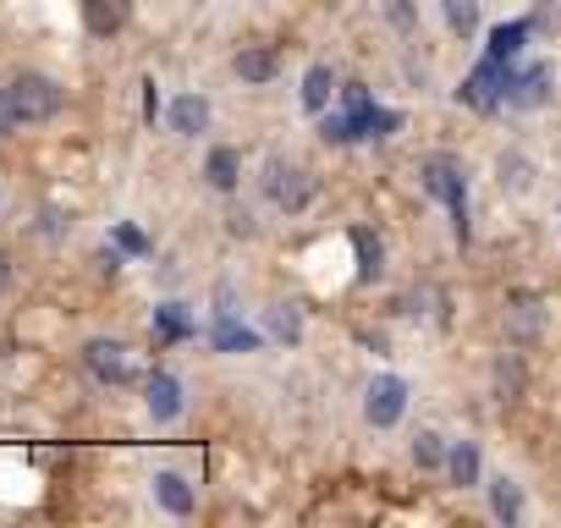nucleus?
Masks as SVG:
<instances>
[{
  "mask_svg": "<svg viewBox=\"0 0 561 528\" xmlns=\"http://www.w3.org/2000/svg\"><path fill=\"white\" fill-rule=\"evenodd\" d=\"M490 512L501 517V523H517V512H523V490L501 473V479H490Z\"/></svg>",
  "mask_w": 561,
  "mask_h": 528,
  "instance_id": "obj_18",
  "label": "nucleus"
},
{
  "mask_svg": "<svg viewBox=\"0 0 561 528\" xmlns=\"http://www.w3.org/2000/svg\"><path fill=\"white\" fill-rule=\"evenodd\" d=\"M7 133H18V116H12V105H7V89H0V138Z\"/></svg>",
  "mask_w": 561,
  "mask_h": 528,
  "instance_id": "obj_30",
  "label": "nucleus"
},
{
  "mask_svg": "<svg viewBox=\"0 0 561 528\" xmlns=\"http://www.w3.org/2000/svg\"><path fill=\"white\" fill-rule=\"evenodd\" d=\"M320 138L325 144H353V138H364V122L358 116H325L320 122Z\"/></svg>",
  "mask_w": 561,
  "mask_h": 528,
  "instance_id": "obj_23",
  "label": "nucleus"
},
{
  "mask_svg": "<svg viewBox=\"0 0 561 528\" xmlns=\"http://www.w3.org/2000/svg\"><path fill=\"white\" fill-rule=\"evenodd\" d=\"M386 18L397 28H413V0H386Z\"/></svg>",
  "mask_w": 561,
  "mask_h": 528,
  "instance_id": "obj_29",
  "label": "nucleus"
},
{
  "mask_svg": "<svg viewBox=\"0 0 561 528\" xmlns=\"http://www.w3.org/2000/svg\"><path fill=\"white\" fill-rule=\"evenodd\" d=\"M331 94H336V72H331V67H309V78H304V105L320 116V111L331 105Z\"/></svg>",
  "mask_w": 561,
  "mask_h": 528,
  "instance_id": "obj_16",
  "label": "nucleus"
},
{
  "mask_svg": "<svg viewBox=\"0 0 561 528\" xmlns=\"http://www.w3.org/2000/svg\"><path fill=\"white\" fill-rule=\"evenodd\" d=\"M7 282H12V264H7V253H0V292H7Z\"/></svg>",
  "mask_w": 561,
  "mask_h": 528,
  "instance_id": "obj_32",
  "label": "nucleus"
},
{
  "mask_svg": "<svg viewBox=\"0 0 561 528\" xmlns=\"http://www.w3.org/2000/svg\"><path fill=\"white\" fill-rule=\"evenodd\" d=\"M83 364H89V369H94V380H105V386H127V380H133V358H127V347H122V342L94 336V342L83 347Z\"/></svg>",
  "mask_w": 561,
  "mask_h": 528,
  "instance_id": "obj_6",
  "label": "nucleus"
},
{
  "mask_svg": "<svg viewBox=\"0 0 561 528\" xmlns=\"http://www.w3.org/2000/svg\"><path fill=\"white\" fill-rule=\"evenodd\" d=\"M353 248H358V282H380V271H386V253H380V237L375 231H353Z\"/></svg>",
  "mask_w": 561,
  "mask_h": 528,
  "instance_id": "obj_13",
  "label": "nucleus"
},
{
  "mask_svg": "<svg viewBox=\"0 0 561 528\" xmlns=\"http://www.w3.org/2000/svg\"><path fill=\"white\" fill-rule=\"evenodd\" d=\"M171 127H176L182 138H193V133H204V127H209V105H204L198 94H182V100L171 105Z\"/></svg>",
  "mask_w": 561,
  "mask_h": 528,
  "instance_id": "obj_14",
  "label": "nucleus"
},
{
  "mask_svg": "<svg viewBox=\"0 0 561 528\" xmlns=\"http://www.w3.org/2000/svg\"><path fill=\"white\" fill-rule=\"evenodd\" d=\"M154 495H160V506H165L171 517H187V512H193V490H187L182 473H154Z\"/></svg>",
  "mask_w": 561,
  "mask_h": 528,
  "instance_id": "obj_12",
  "label": "nucleus"
},
{
  "mask_svg": "<svg viewBox=\"0 0 561 528\" xmlns=\"http://www.w3.org/2000/svg\"><path fill=\"white\" fill-rule=\"evenodd\" d=\"M111 237H116L122 253H149V237H144L138 226H111Z\"/></svg>",
  "mask_w": 561,
  "mask_h": 528,
  "instance_id": "obj_28",
  "label": "nucleus"
},
{
  "mask_svg": "<svg viewBox=\"0 0 561 528\" xmlns=\"http://www.w3.org/2000/svg\"><path fill=\"white\" fill-rule=\"evenodd\" d=\"M446 457H451V451L440 446V435H430V429H424V435L413 440V462H419V468H440Z\"/></svg>",
  "mask_w": 561,
  "mask_h": 528,
  "instance_id": "obj_25",
  "label": "nucleus"
},
{
  "mask_svg": "<svg viewBox=\"0 0 561 528\" xmlns=\"http://www.w3.org/2000/svg\"><path fill=\"white\" fill-rule=\"evenodd\" d=\"M0 89H7V105H12L18 127L50 122V116L61 111V89H56L50 78H39V72H23V78H12V83H0Z\"/></svg>",
  "mask_w": 561,
  "mask_h": 528,
  "instance_id": "obj_1",
  "label": "nucleus"
},
{
  "mask_svg": "<svg viewBox=\"0 0 561 528\" xmlns=\"http://www.w3.org/2000/svg\"><path fill=\"white\" fill-rule=\"evenodd\" d=\"M270 336H275V342H298V336H304V320H298V309H293V303L270 309Z\"/></svg>",
  "mask_w": 561,
  "mask_h": 528,
  "instance_id": "obj_22",
  "label": "nucleus"
},
{
  "mask_svg": "<svg viewBox=\"0 0 561 528\" xmlns=\"http://www.w3.org/2000/svg\"><path fill=\"white\" fill-rule=\"evenodd\" d=\"M264 198L275 204V209H304L309 198H314V182H309V171L304 165H287V160H270L264 165Z\"/></svg>",
  "mask_w": 561,
  "mask_h": 528,
  "instance_id": "obj_3",
  "label": "nucleus"
},
{
  "mask_svg": "<svg viewBox=\"0 0 561 528\" xmlns=\"http://www.w3.org/2000/svg\"><path fill=\"white\" fill-rule=\"evenodd\" d=\"M523 39H528V23H501V28L490 34V56H495V61H512V56L523 50Z\"/></svg>",
  "mask_w": 561,
  "mask_h": 528,
  "instance_id": "obj_19",
  "label": "nucleus"
},
{
  "mask_svg": "<svg viewBox=\"0 0 561 528\" xmlns=\"http://www.w3.org/2000/svg\"><path fill=\"white\" fill-rule=\"evenodd\" d=\"M122 23H127V0H83V28L94 39L122 34Z\"/></svg>",
  "mask_w": 561,
  "mask_h": 528,
  "instance_id": "obj_8",
  "label": "nucleus"
},
{
  "mask_svg": "<svg viewBox=\"0 0 561 528\" xmlns=\"http://www.w3.org/2000/svg\"><path fill=\"white\" fill-rule=\"evenodd\" d=\"M154 111H160V94H154V78H149V83H144V116L154 122Z\"/></svg>",
  "mask_w": 561,
  "mask_h": 528,
  "instance_id": "obj_31",
  "label": "nucleus"
},
{
  "mask_svg": "<svg viewBox=\"0 0 561 528\" xmlns=\"http://www.w3.org/2000/svg\"><path fill=\"white\" fill-rule=\"evenodd\" d=\"M215 347H220V353H253L259 336H253L248 325H237V320H220V325H215Z\"/></svg>",
  "mask_w": 561,
  "mask_h": 528,
  "instance_id": "obj_20",
  "label": "nucleus"
},
{
  "mask_svg": "<svg viewBox=\"0 0 561 528\" xmlns=\"http://www.w3.org/2000/svg\"><path fill=\"white\" fill-rule=\"evenodd\" d=\"M204 176H209V187L231 193V187L242 182V154H237V149H215V154L204 160Z\"/></svg>",
  "mask_w": 561,
  "mask_h": 528,
  "instance_id": "obj_11",
  "label": "nucleus"
},
{
  "mask_svg": "<svg viewBox=\"0 0 561 528\" xmlns=\"http://www.w3.org/2000/svg\"><path fill=\"white\" fill-rule=\"evenodd\" d=\"M424 187L451 209V226H457V242H468V176L457 160H430L424 165Z\"/></svg>",
  "mask_w": 561,
  "mask_h": 528,
  "instance_id": "obj_2",
  "label": "nucleus"
},
{
  "mask_svg": "<svg viewBox=\"0 0 561 528\" xmlns=\"http://www.w3.org/2000/svg\"><path fill=\"white\" fill-rule=\"evenodd\" d=\"M550 67H528V72H517L512 78V89H506V105H517V111H539L545 100H550Z\"/></svg>",
  "mask_w": 561,
  "mask_h": 528,
  "instance_id": "obj_7",
  "label": "nucleus"
},
{
  "mask_svg": "<svg viewBox=\"0 0 561 528\" xmlns=\"http://www.w3.org/2000/svg\"><path fill=\"white\" fill-rule=\"evenodd\" d=\"M539 325H545V309H539V298H512L506 331H512V336H539Z\"/></svg>",
  "mask_w": 561,
  "mask_h": 528,
  "instance_id": "obj_17",
  "label": "nucleus"
},
{
  "mask_svg": "<svg viewBox=\"0 0 561 528\" xmlns=\"http://www.w3.org/2000/svg\"><path fill=\"white\" fill-rule=\"evenodd\" d=\"M446 473H451V484H479V446L473 440H457L451 446V457H446Z\"/></svg>",
  "mask_w": 561,
  "mask_h": 528,
  "instance_id": "obj_15",
  "label": "nucleus"
},
{
  "mask_svg": "<svg viewBox=\"0 0 561 528\" xmlns=\"http://www.w3.org/2000/svg\"><path fill=\"white\" fill-rule=\"evenodd\" d=\"M512 67L506 61H495V56H484L479 67H473V78L462 83V105H473V111H495V105H506V89H512Z\"/></svg>",
  "mask_w": 561,
  "mask_h": 528,
  "instance_id": "obj_4",
  "label": "nucleus"
},
{
  "mask_svg": "<svg viewBox=\"0 0 561 528\" xmlns=\"http://www.w3.org/2000/svg\"><path fill=\"white\" fill-rule=\"evenodd\" d=\"M397 127H402V116H397V111H380V105H375V111H369V122H364V133H369V138H391Z\"/></svg>",
  "mask_w": 561,
  "mask_h": 528,
  "instance_id": "obj_27",
  "label": "nucleus"
},
{
  "mask_svg": "<svg viewBox=\"0 0 561 528\" xmlns=\"http://www.w3.org/2000/svg\"><path fill=\"white\" fill-rule=\"evenodd\" d=\"M495 386H501V402H512V397L523 391V364H517V358H501V369H495Z\"/></svg>",
  "mask_w": 561,
  "mask_h": 528,
  "instance_id": "obj_26",
  "label": "nucleus"
},
{
  "mask_svg": "<svg viewBox=\"0 0 561 528\" xmlns=\"http://www.w3.org/2000/svg\"><path fill=\"white\" fill-rule=\"evenodd\" d=\"M154 331L171 336V342H182V336H193V320H187L176 303H165V309H154Z\"/></svg>",
  "mask_w": 561,
  "mask_h": 528,
  "instance_id": "obj_24",
  "label": "nucleus"
},
{
  "mask_svg": "<svg viewBox=\"0 0 561 528\" xmlns=\"http://www.w3.org/2000/svg\"><path fill=\"white\" fill-rule=\"evenodd\" d=\"M402 413H408V380H397V375H375L369 391H364V418H369L375 429H391Z\"/></svg>",
  "mask_w": 561,
  "mask_h": 528,
  "instance_id": "obj_5",
  "label": "nucleus"
},
{
  "mask_svg": "<svg viewBox=\"0 0 561 528\" xmlns=\"http://www.w3.org/2000/svg\"><path fill=\"white\" fill-rule=\"evenodd\" d=\"M144 402H149V413H154L160 424H171V418L182 413V386H176V375H149Z\"/></svg>",
  "mask_w": 561,
  "mask_h": 528,
  "instance_id": "obj_9",
  "label": "nucleus"
},
{
  "mask_svg": "<svg viewBox=\"0 0 561 528\" xmlns=\"http://www.w3.org/2000/svg\"><path fill=\"white\" fill-rule=\"evenodd\" d=\"M440 12H446L451 34H462V39L479 28V0H440Z\"/></svg>",
  "mask_w": 561,
  "mask_h": 528,
  "instance_id": "obj_21",
  "label": "nucleus"
},
{
  "mask_svg": "<svg viewBox=\"0 0 561 528\" xmlns=\"http://www.w3.org/2000/svg\"><path fill=\"white\" fill-rule=\"evenodd\" d=\"M280 72V56L270 50V45H248L242 56H237V78L242 83H270Z\"/></svg>",
  "mask_w": 561,
  "mask_h": 528,
  "instance_id": "obj_10",
  "label": "nucleus"
}]
</instances>
